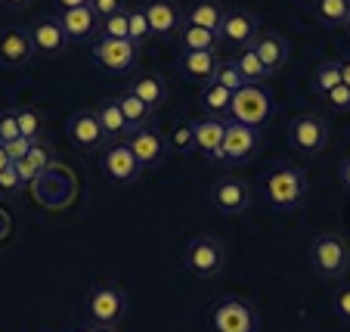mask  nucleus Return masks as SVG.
Here are the masks:
<instances>
[{"label": "nucleus", "mask_w": 350, "mask_h": 332, "mask_svg": "<svg viewBox=\"0 0 350 332\" xmlns=\"http://www.w3.org/2000/svg\"><path fill=\"white\" fill-rule=\"evenodd\" d=\"M264 196L276 212H295L307 202V171L297 165H279L264 177Z\"/></svg>", "instance_id": "nucleus-1"}, {"label": "nucleus", "mask_w": 350, "mask_h": 332, "mask_svg": "<svg viewBox=\"0 0 350 332\" xmlns=\"http://www.w3.org/2000/svg\"><path fill=\"white\" fill-rule=\"evenodd\" d=\"M313 273L323 279H344L350 270V242L344 240L341 233L329 230L319 233L317 240L310 242V252H307Z\"/></svg>", "instance_id": "nucleus-2"}, {"label": "nucleus", "mask_w": 350, "mask_h": 332, "mask_svg": "<svg viewBox=\"0 0 350 332\" xmlns=\"http://www.w3.org/2000/svg\"><path fill=\"white\" fill-rule=\"evenodd\" d=\"M183 267L198 279H211V277H220L226 267V248L217 236L211 233H198L186 242L183 248Z\"/></svg>", "instance_id": "nucleus-3"}, {"label": "nucleus", "mask_w": 350, "mask_h": 332, "mask_svg": "<svg viewBox=\"0 0 350 332\" xmlns=\"http://www.w3.org/2000/svg\"><path fill=\"white\" fill-rule=\"evenodd\" d=\"M211 332H258L260 329V317L254 301L242 298V295H226L217 298L211 307Z\"/></svg>", "instance_id": "nucleus-4"}, {"label": "nucleus", "mask_w": 350, "mask_h": 332, "mask_svg": "<svg viewBox=\"0 0 350 332\" xmlns=\"http://www.w3.org/2000/svg\"><path fill=\"white\" fill-rule=\"evenodd\" d=\"M285 137H288V146L297 155L313 159V155L325 153V146H329V125L319 112H297L285 127Z\"/></svg>", "instance_id": "nucleus-5"}, {"label": "nucleus", "mask_w": 350, "mask_h": 332, "mask_svg": "<svg viewBox=\"0 0 350 332\" xmlns=\"http://www.w3.org/2000/svg\"><path fill=\"white\" fill-rule=\"evenodd\" d=\"M87 317L93 326H118L127 317V298L115 283H96L87 295Z\"/></svg>", "instance_id": "nucleus-6"}, {"label": "nucleus", "mask_w": 350, "mask_h": 332, "mask_svg": "<svg viewBox=\"0 0 350 332\" xmlns=\"http://www.w3.org/2000/svg\"><path fill=\"white\" fill-rule=\"evenodd\" d=\"M90 60L93 66L106 68L112 75H124L139 66V47L118 38H96L90 44Z\"/></svg>", "instance_id": "nucleus-7"}, {"label": "nucleus", "mask_w": 350, "mask_h": 332, "mask_svg": "<svg viewBox=\"0 0 350 332\" xmlns=\"http://www.w3.org/2000/svg\"><path fill=\"white\" fill-rule=\"evenodd\" d=\"M270 109H273V100H270V93H267L260 84H245L242 90L232 93V103H230L232 121L248 125V127H258V131L267 125Z\"/></svg>", "instance_id": "nucleus-8"}, {"label": "nucleus", "mask_w": 350, "mask_h": 332, "mask_svg": "<svg viewBox=\"0 0 350 332\" xmlns=\"http://www.w3.org/2000/svg\"><path fill=\"white\" fill-rule=\"evenodd\" d=\"M260 143H264V137H260L258 127L239 125V121H226L220 162H226V165H245V162H252L254 155L260 153Z\"/></svg>", "instance_id": "nucleus-9"}, {"label": "nucleus", "mask_w": 350, "mask_h": 332, "mask_svg": "<svg viewBox=\"0 0 350 332\" xmlns=\"http://www.w3.org/2000/svg\"><path fill=\"white\" fill-rule=\"evenodd\" d=\"M38 60L31 44V34L25 25H7L0 28V66L3 68H25Z\"/></svg>", "instance_id": "nucleus-10"}, {"label": "nucleus", "mask_w": 350, "mask_h": 332, "mask_svg": "<svg viewBox=\"0 0 350 332\" xmlns=\"http://www.w3.org/2000/svg\"><path fill=\"white\" fill-rule=\"evenodd\" d=\"M260 34V19L252 10H226V19L220 25V44L232 50H248Z\"/></svg>", "instance_id": "nucleus-11"}, {"label": "nucleus", "mask_w": 350, "mask_h": 332, "mask_svg": "<svg viewBox=\"0 0 350 332\" xmlns=\"http://www.w3.org/2000/svg\"><path fill=\"white\" fill-rule=\"evenodd\" d=\"M99 165H103V174H106L115 186H131V183H137V177L143 174V168L133 159L127 143H109V146L103 149V155H99Z\"/></svg>", "instance_id": "nucleus-12"}, {"label": "nucleus", "mask_w": 350, "mask_h": 332, "mask_svg": "<svg viewBox=\"0 0 350 332\" xmlns=\"http://www.w3.org/2000/svg\"><path fill=\"white\" fill-rule=\"evenodd\" d=\"M127 146H131V153H133V159L139 162V168H159L161 162H165V155H167V137L159 131V127H137V131L131 133V137L124 140Z\"/></svg>", "instance_id": "nucleus-13"}, {"label": "nucleus", "mask_w": 350, "mask_h": 332, "mask_svg": "<svg viewBox=\"0 0 350 332\" xmlns=\"http://www.w3.org/2000/svg\"><path fill=\"white\" fill-rule=\"evenodd\" d=\"M211 205L226 218H239L252 205V190L239 177H224L211 186Z\"/></svg>", "instance_id": "nucleus-14"}, {"label": "nucleus", "mask_w": 350, "mask_h": 332, "mask_svg": "<svg viewBox=\"0 0 350 332\" xmlns=\"http://www.w3.org/2000/svg\"><path fill=\"white\" fill-rule=\"evenodd\" d=\"M143 10H146V19H149V28H152V38L159 40L177 38L180 25H183V13H186L177 0H146Z\"/></svg>", "instance_id": "nucleus-15"}, {"label": "nucleus", "mask_w": 350, "mask_h": 332, "mask_svg": "<svg viewBox=\"0 0 350 332\" xmlns=\"http://www.w3.org/2000/svg\"><path fill=\"white\" fill-rule=\"evenodd\" d=\"M28 34H31V44H34V53L38 56H62L66 47L72 40L66 38L62 25L56 22V16H38V19L28 25Z\"/></svg>", "instance_id": "nucleus-16"}, {"label": "nucleus", "mask_w": 350, "mask_h": 332, "mask_svg": "<svg viewBox=\"0 0 350 332\" xmlns=\"http://www.w3.org/2000/svg\"><path fill=\"white\" fill-rule=\"evenodd\" d=\"M56 22L62 25L68 40L78 44H93L99 38V16L90 7H78V10H56Z\"/></svg>", "instance_id": "nucleus-17"}, {"label": "nucleus", "mask_w": 350, "mask_h": 332, "mask_svg": "<svg viewBox=\"0 0 350 332\" xmlns=\"http://www.w3.org/2000/svg\"><path fill=\"white\" fill-rule=\"evenodd\" d=\"M68 140L72 146L81 149V153H96L106 143V133H103V125H99L96 112H75L66 125Z\"/></svg>", "instance_id": "nucleus-18"}, {"label": "nucleus", "mask_w": 350, "mask_h": 332, "mask_svg": "<svg viewBox=\"0 0 350 332\" xmlns=\"http://www.w3.org/2000/svg\"><path fill=\"white\" fill-rule=\"evenodd\" d=\"M224 133H226V121L217 115H202L192 121V137H196V153H202L208 162L217 165L220 162V149H224Z\"/></svg>", "instance_id": "nucleus-19"}, {"label": "nucleus", "mask_w": 350, "mask_h": 332, "mask_svg": "<svg viewBox=\"0 0 350 332\" xmlns=\"http://www.w3.org/2000/svg\"><path fill=\"white\" fill-rule=\"evenodd\" d=\"M217 66L220 53H214V50H180V72H183L186 81H192L198 87L214 84Z\"/></svg>", "instance_id": "nucleus-20"}, {"label": "nucleus", "mask_w": 350, "mask_h": 332, "mask_svg": "<svg viewBox=\"0 0 350 332\" xmlns=\"http://www.w3.org/2000/svg\"><path fill=\"white\" fill-rule=\"evenodd\" d=\"M252 50L258 53V60L264 62V68L270 72V78L276 72H282L285 62H288V40L276 31H260L258 40L252 44Z\"/></svg>", "instance_id": "nucleus-21"}, {"label": "nucleus", "mask_w": 350, "mask_h": 332, "mask_svg": "<svg viewBox=\"0 0 350 332\" xmlns=\"http://www.w3.org/2000/svg\"><path fill=\"white\" fill-rule=\"evenodd\" d=\"M16 171H19L22 183L31 186L40 180V174H46L50 168H53V149H50V143L46 140H38V143H31V149H28V155L22 162H13Z\"/></svg>", "instance_id": "nucleus-22"}, {"label": "nucleus", "mask_w": 350, "mask_h": 332, "mask_svg": "<svg viewBox=\"0 0 350 332\" xmlns=\"http://www.w3.org/2000/svg\"><path fill=\"white\" fill-rule=\"evenodd\" d=\"M127 90L137 97V100H143L146 106L152 109H161L167 103V81L161 78V75H155V72H143V75H137V78L127 84Z\"/></svg>", "instance_id": "nucleus-23"}, {"label": "nucleus", "mask_w": 350, "mask_h": 332, "mask_svg": "<svg viewBox=\"0 0 350 332\" xmlns=\"http://www.w3.org/2000/svg\"><path fill=\"white\" fill-rule=\"evenodd\" d=\"M96 118H99V125H103V133H106L109 143H124L133 133V127L127 125L124 112H121L118 100H106L103 106H96Z\"/></svg>", "instance_id": "nucleus-24"}, {"label": "nucleus", "mask_w": 350, "mask_h": 332, "mask_svg": "<svg viewBox=\"0 0 350 332\" xmlns=\"http://www.w3.org/2000/svg\"><path fill=\"white\" fill-rule=\"evenodd\" d=\"M224 19H226V7L220 0H196V3L183 13V22L198 25V28H208V31H214V34H220Z\"/></svg>", "instance_id": "nucleus-25"}, {"label": "nucleus", "mask_w": 350, "mask_h": 332, "mask_svg": "<svg viewBox=\"0 0 350 332\" xmlns=\"http://www.w3.org/2000/svg\"><path fill=\"white\" fill-rule=\"evenodd\" d=\"M313 19L325 28H344L350 19V0H313Z\"/></svg>", "instance_id": "nucleus-26"}, {"label": "nucleus", "mask_w": 350, "mask_h": 332, "mask_svg": "<svg viewBox=\"0 0 350 332\" xmlns=\"http://www.w3.org/2000/svg\"><path fill=\"white\" fill-rule=\"evenodd\" d=\"M177 40H180V50H214V53H220V34L208 31V28L189 25V22L180 25Z\"/></svg>", "instance_id": "nucleus-27"}, {"label": "nucleus", "mask_w": 350, "mask_h": 332, "mask_svg": "<svg viewBox=\"0 0 350 332\" xmlns=\"http://www.w3.org/2000/svg\"><path fill=\"white\" fill-rule=\"evenodd\" d=\"M13 112H16V121H19V133H22V137L31 140V143L44 140L46 118H44V112H40L38 106H19V109H13Z\"/></svg>", "instance_id": "nucleus-28"}, {"label": "nucleus", "mask_w": 350, "mask_h": 332, "mask_svg": "<svg viewBox=\"0 0 350 332\" xmlns=\"http://www.w3.org/2000/svg\"><path fill=\"white\" fill-rule=\"evenodd\" d=\"M115 100H118L121 112H124L127 125H131L133 131H137V127H146V125H149V118H152V109L146 106L143 100H137V97H133L131 90H121L118 97H115Z\"/></svg>", "instance_id": "nucleus-29"}, {"label": "nucleus", "mask_w": 350, "mask_h": 332, "mask_svg": "<svg viewBox=\"0 0 350 332\" xmlns=\"http://www.w3.org/2000/svg\"><path fill=\"white\" fill-rule=\"evenodd\" d=\"M232 62H236V68L242 72L245 84H264V81L270 78V72L264 68V62L258 60V53H254L252 47H248V50H239Z\"/></svg>", "instance_id": "nucleus-30"}, {"label": "nucleus", "mask_w": 350, "mask_h": 332, "mask_svg": "<svg viewBox=\"0 0 350 332\" xmlns=\"http://www.w3.org/2000/svg\"><path fill=\"white\" fill-rule=\"evenodd\" d=\"M313 90L319 97H325L329 90H335L341 84V60H323L317 68H313Z\"/></svg>", "instance_id": "nucleus-31"}, {"label": "nucleus", "mask_w": 350, "mask_h": 332, "mask_svg": "<svg viewBox=\"0 0 350 332\" xmlns=\"http://www.w3.org/2000/svg\"><path fill=\"white\" fill-rule=\"evenodd\" d=\"M230 103H232V93L226 90V87L220 84H208L202 87V109H205V115H226L230 112Z\"/></svg>", "instance_id": "nucleus-32"}, {"label": "nucleus", "mask_w": 350, "mask_h": 332, "mask_svg": "<svg viewBox=\"0 0 350 332\" xmlns=\"http://www.w3.org/2000/svg\"><path fill=\"white\" fill-rule=\"evenodd\" d=\"M149 38H152V28H149V19H146L143 3H139V7H127V40L143 50V44Z\"/></svg>", "instance_id": "nucleus-33"}, {"label": "nucleus", "mask_w": 350, "mask_h": 332, "mask_svg": "<svg viewBox=\"0 0 350 332\" xmlns=\"http://www.w3.org/2000/svg\"><path fill=\"white\" fill-rule=\"evenodd\" d=\"M167 146L177 153H192L196 149V137H192V121H174L171 133H167Z\"/></svg>", "instance_id": "nucleus-34"}, {"label": "nucleus", "mask_w": 350, "mask_h": 332, "mask_svg": "<svg viewBox=\"0 0 350 332\" xmlns=\"http://www.w3.org/2000/svg\"><path fill=\"white\" fill-rule=\"evenodd\" d=\"M214 84L226 87L230 93H236V90H242V87H245V78H242V72L236 68V62H232V60H220L217 75H214Z\"/></svg>", "instance_id": "nucleus-35"}, {"label": "nucleus", "mask_w": 350, "mask_h": 332, "mask_svg": "<svg viewBox=\"0 0 350 332\" xmlns=\"http://www.w3.org/2000/svg\"><path fill=\"white\" fill-rule=\"evenodd\" d=\"M99 38H118L127 40V10L109 16V19H99Z\"/></svg>", "instance_id": "nucleus-36"}, {"label": "nucleus", "mask_w": 350, "mask_h": 332, "mask_svg": "<svg viewBox=\"0 0 350 332\" xmlns=\"http://www.w3.org/2000/svg\"><path fill=\"white\" fill-rule=\"evenodd\" d=\"M323 103L332 109V112H341V115H344V112H350V87L338 84L335 90H329V93H325V97H323Z\"/></svg>", "instance_id": "nucleus-37"}, {"label": "nucleus", "mask_w": 350, "mask_h": 332, "mask_svg": "<svg viewBox=\"0 0 350 332\" xmlns=\"http://www.w3.org/2000/svg\"><path fill=\"white\" fill-rule=\"evenodd\" d=\"M22 190H28V186L22 183L19 171H16V165H10L7 171H0V193H3V196H19Z\"/></svg>", "instance_id": "nucleus-38"}, {"label": "nucleus", "mask_w": 350, "mask_h": 332, "mask_svg": "<svg viewBox=\"0 0 350 332\" xmlns=\"http://www.w3.org/2000/svg\"><path fill=\"white\" fill-rule=\"evenodd\" d=\"M22 137L19 133V121H16V112L13 109H3L0 112V146H7L10 140Z\"/></svg>", "instance_id": "nucleus-39"}, {"label": "nucleus", "mask_w": 350, "mask_h": 332, "mask_svg": "<svg viewBox=\"0 0 350 332\" xmlns=\"http://www.w3.org/2000/svg\"><path fill=\"white\" fill-rule=\"evenodd\" d=\"M332 311H335L344 323H350V283H341V286H338L335 298H332Z\"/></svg>", "instance_id": "nucleus-40"}, {"label": "nucleus", "mask_w": 350, "mask_h": 332, "mask_svg": "<svg viewBox=\"0 0 350 332\" xmlns=\"http://www.w3.org/2000/svg\"><path fill=\"white\" fill-rule=\"evenodd\" d=\"M90 10L99 16V19H109V16L127 10V0H90Z\"/></svg>", "instance_id": "nucleus-41"}, {"label": "nucleus", "mask_w": 350, "mask_h": 332, "mask_svg": "<svg viewBox=\"0 0 350 332\" xmlns=\"http://www.w3.org/2000/svg\"><path fill=\"white\" fill-rule=\"evenodd\" d=\"M28 149H31V140L16 137V140H10L7 146H3V153L10 155V162H22V159L28 155Z\"/></svg>", "instance_id": "nucleus-42"}, {"label": "nucleus", "mask_w": 350, "mask_h": 332, "mask_svg": "<svg viewBox=\"0 0 350 332\" xmlns=\"http://www.w3.org/2000/svg\"><path fill=\"white\" fill-rule=\"evenodd\" d=\"M338 180H341L344 193H350V155L347 159H341V165H338Z\"/></svg>", "instance_id": "nucleus-43"}, {"label": "nucleus", "mask_w": 350, "mask_h": 332, "mask_svg": "<svg viewBox=\"0 0 350 332\" xmlns=\"http://www.w3.org/2000/svg\"><path fill=\"white\" fill-rule=\"evenodd\" d=\"M10 233H13V218H10V212L0 208V242L10 240Z\"/></svg>", "instance_id": "nucleus-44"}, {"label": "nucleus", "mask_w": 350, "mask_h": 332, "mask_svg": "<svg viewBox=\"0 0 350 332\" xmlns=\"http://www.w3.org/2000/svg\"><path fill=\"white\" fill-rule=\"evenodd\" d=\"M56 10H78V7H90V0H53Z\"/></svg>", "instance_id": "nucleus-45"}, {"label": "nucleus", "mask_w": 350, "mask_h": 332, "mask_svg": "<svg viewBox=\"0 0 350 332\" xmlns=\"http://www.w3.org/2000/svg\"><path fill=\"white\" fill-rule=\"evenodd\" d=\"M341 60V84L350 87V56H338Z\"/></svg>", "instance_id": "nucleus-46"}, {"label": "nucleus", "mask_w": 350, "mask_h": 332, "mask_svg": "<svg viewBox=\"0 0 350 332\" xmlns=\"http://www.w3.org/2000/svg\"><path fill=\"white\" fill-rule=\"evenodd\" d=\"M3 7H10V10H25V7H31L34 0H0Z\"/></svg>", "instance_id": "nucleus-47"}, {"label": "nucleus", "mask_w": 350, "mask_h": 332, "mask_svg": "<svg viewBox=\"0 0 350 332\" xmlns=\"http://www.w3.org/2000/svg\"><path fill=\"white\" fill-rule=\"evenodd\" d=\"M10 165H13V162H10V155L3 153V146H0V171H7Z\"/></svg>", "instance_id": "nucleus-48"}, {"label": "nucleus", "mask_w": 350, "mask_h": 332, "mask_svg": "<svg viewBox=\"0 0 350 332\" xmlns=\"http://www.w3.org/2000/svg\"><path fill=\"white\" fill-rule=\"evenodd\" d=\"M344 31H347V38H350V19H347V22H344Z\"/></svg>", "instance_id": "nucleus-49"}, {"label": "nucleus", "mask_w": 350, "mask_h": 332, "mask_svg": "<svg viewBox=\"0 0 350 332\" xmlns=\"http://www.w3.org/2000/svg\"><path fill=\"white\" fill-rule=\"evenodd\" d=\"M75 332H90V329H75Z\"/></svg>", "instance_id": "nucleus-50"}]
</instances>
